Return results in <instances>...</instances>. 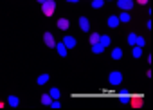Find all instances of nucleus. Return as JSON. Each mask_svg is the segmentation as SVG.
Returning <instances> with one entry per match:
<instances>
[{
	"instance_id": "1",
	"label": "nucleus",
	"mask_w": 153,
	"mask_h": 110,
	"mask_svg": "<svg viewBox=\"0 0 153 110\" xmlns=\"http://www.w3.org/2000/svg\"><path fill=\"white\" fill-rule=\"evenodd\" d=\"M54 11H56V2L54 0H45V2L42 4V13L45 16H52Z\"/></svg>"
},
{
	"instance_id": "2",
	"label": "nucleus",
	"mask_w": 153,
	"mask_h": 110,
	"mask_svg": "<svg viewBox=\"0 0 153 110\" xmlns=\"http://www.w3.org/2000/svg\"><path fill=\"white\" fill-rule=\"evenodd\" d=\"M108 81H110V85L117 87V85L123 83V74H121L119 70H114V72H110V76H108Z\"/></svg>"
},
{
	"instance_id": "3",
	"label": "nucleus",
	"mask_w": 153,
	"mask_h": 110,
	"mask_svg": "<svg viewBox=\"0 0 153 110\" xmlns=\"http://www.w3.org/2000/svg\"><path fill=\"white\" fill-rule=\"evenodd\" d=\"M117 6H119L123 11H130V9L135 6V2H133V0H117Z\"/></svg>"
},
{
	"instance_id": "4",
	"label": "nucleus",
	"mask_w": 153,
	"mask_h": 110,
	"mask_svg": "<svg viewBox=\"0 0 153 110\" xmlns=\"http://www.w3.org/2000/svg\"><path fill=\"white\" fill-rule=\"evenodd\" d=\"M61 42L65 43V47H67V49H74V47H76V43H78V42H76V38H74V36H65V38H63Z\"/></svg>"
},
{
	"instance_id": "5",
	"label": "nucleus",
	"mask_w": 153,
	"mask_h": 110,
	"mask_svg": "<svg viewBox=\"0 0 153 110\" xmlns=\"http://www.w3.org/2000/svg\"><path fill=\"white\" fill-rule=\"evenodd\" d=\"M43 42H45L47 47H54V45H56V40H54L52 33H45V34H43Z\"/></svg>"
},
{
	"instance_id": "6",
	"label": "nucleus",
	"mask_w": 153,
	"mask_h": 110,
	"mask_svg": "<svg viewBox=\"0 0 153 110\" xmlns=\"http://www.w3.org/2000/svg\"><path fill=\"white\" fill-rule=\"evenodd\" d=\"M79 27H81V31H85V33L90 31V22H88L87 16H81V18H79Z\"/></svg>"
},
{
	"instance_id": "7",
	"label": "nucleus",
	"mask_w": 153,
	"mask_h": 110,
	"mask_svg": "<svg viewBox=\"0 0 153 110\" xmlns=\"http://www.w3.org/2000/svg\"><path fill=\"white\" fill-rule=\"evenodd\" d=\"M119 24H121V22H119V16H115V15H110V16H108V27H110V29H115Z\"/></svg>"
},
{
	"instance_id": "8",
	"label": "nucleus",
	"mask_w": 153,
	"mask_h": 110,
	"mask_svg": "<svg viewBox=\"0 0 153 110\" xmlns=\"http://www.w3.org/2000/svg\"><path fill=\"white\" fill-rule=\"evenodd\" d=\"M130 105L135 106V108L142 106V97H140V96H130Z\"/></svg>"
},
{
	"instance_id": "9",
	"label": "nucleus",
	"mask_w": 153,
	"mask_h": 110,
	"mask_svg": "<svg viewBox=\"0 0 153 110\" xmlns=\"http://www.w3.org/2000/svg\"><path fill=\"white\" fill-rule=\"evenodd\" d=\"M54 47H56V51H58V54H59V56H63V58L67 56V51H68V49L65 47V43H63V42H59V43H56Z\"/></svg>"
},
{
	"instance_id": "10",
	"label": "nucleus",
	"mask_w": 153,
	"mask_h": 110,
	"mask_svg": "<svg viewBox=\"0 0 153 110\" xmlns=\"http://www.w3.org/2000/svg\"><path fill=\"white\" fill-rule=\"evenodd\" d=\"M58 27H59L61 31H67V29L70 27V22H68L67 18H59V20H58Z\"/></svg>"
},
{
	"instance_id": "11",
	"label": "nucleus",
	"mask_w": 153,
	"mask_h": 110,
	"mask_svg": "<svg viewBox=\"0 0 153 110\" xmlns=\"http://www.w3.org/2000/svg\"><path fill=\"white\" fill-rule=\"evenodd\" d=\"M121 58H123V49H121V47H115V49L112 51V60L117 61V60H121Z\"/></svg>"
},
{
	"instance_id": "12",
	"label": "nucleus",
	"mask_w": 153,
	"mask_h": 110,
	"mask_svg": "<svg viewBox=\"0 0 153 110\" xmlns=\"http://www.w3.org/2000/svg\"><path fill=\"white\" fill-rule=\"evenodd\" d=\"M131 20V16H130V13L128 11H123L121 15H119V22H124V24H128Z\"/></svg>"
},
{
	"instance_id": "13",
	"label": "nucleus",
	"mask_w": 153,
	"mask_h": 110,
	"mask_svg": "<svg viewBox=\"0 0 153 110\" xmlns=\"http://www.w3.org/2000/svg\"><path fill=\"white\" fill-rule=\"evenodd\" d=\"M99 43L106 49V47L110 45V36H106V34H103V36H101V34H99Z\"/></svg>"
},
{
	"instance_id": "14",
	"label": "nucleus",
	"mask_w": 153,
	"mask_h": 110,
	"mask_svg": "<svg viewBox=\"0 0 153 110\" xmlns=\"http://www.w3.org/2000/svg\"><path fill=\"white\" fill-rule=\"evenodd\" d=\"M103 51H105V47H103L99 42H97V43H92V52H94V54H101Z\"/></svg>"
},
{
	"instance_id": "15",
	"label": "nucleus",
	"mask_w": 153,
	"mask_h": 110,
	"mask_svg": "<svg viewBox=\"0 0 153 110\" xmlns=\"http://www.w3.org/2000/svg\"><path fill=\"white\" fill-rule=\"evenodd\" d=\"M18 103H20V99H18L16 96H9V97H7V105H9V106L15 108V106H18Z\"/></svg>"
},
{
	"instance_id": "16",
	"label": "nucleus",
	"mask_w": 153,
	"mask_h": 110,
	"mask_svg": "<svg viewBox=\"0 0 153 110\" xmlns=\"http://www.w3.org/2000/svg\"><path fill=\"white\" fill-rule=\"evenodd\" d=\"M49 78H51L49 74H42V76H38V79H36V83H38V85H45V83L49 81Z\"/></svg>"
},
{
	"instance_id": "17",
	"label": "nucleus",
	"mask_w": 153,
	"mask_h": 110,
	"mask_svg": "<svg viewBox=\"0 0 153 110\" xmlns=\"http://www.w3.org/2000/svg\"><path fill=\"white\" fill-rule=\"evenodd\" d=\"M119 103L121 105H130V94H121L119 96Z\"/></svg>"
},
{
	"instance_id": "18",
	"label": "nucleus",
	"mask_w": 153,
	"mask_h": 110,
	"mask_svg": "<svg viewBox=\"0 0 153 110\" xmlns=\"http://www.w3.org/2000/svg\"><path fill=\"white\" fill-rule=\"evenodd\" d=\"M131 54H133V58H140V56H142V47H137V45H133V51H131Z\"/></svg>"
},
{
	"instance_id": "19",
	"label": "nucleus",
	"mask_w": 153,
	"mask_h": 110,
	"mask_svg": "<svg viewBox=\"0 0 153 110\" xmlns=\"http://www.w3.org/2000/svg\"><path fill=\"white\" fill-rule=\"evenodd\" d=\"M49 96H51L52 99H59V96H61V94H59V90H58V88H54V87H52V88L49 90Z\"/></svg>"
},
{
	"instance_id": "20",
	"label": "nucleus",
	"mask_w": 153,
	"mask_h": 110,
	"mask_svg": "<svg viewBox=\"0 0 153 110\" xmlns=\"http://www.w3.org/2000/svg\"><path fill=\"white\" fill-rule=\"evenodd\" d=\"M105 6V0H92V7L94 9H101Z\"/></svg>"
},
{
	"instance_id": "21",
	"label": "nucleus",
	"mask_w": 153,
	"mask_h": 110,
	"mask_svg": "<svg viewBox=\"0 0 153 110\" xmlns=\"http://www.w3.org/2000/svg\"><path fill=\"white\" fill-rule=\"evenodd\" d=\"M135 45H137V47H144V45H146V40H144L142 36H137V38H135Z\"/></svg>"
},
{
	"instance_id": "22",
	"label": "nucleus",
	"mask_w": 153,
	"mask_h": 110,
	"mask_svg": "<svg viewBox=\"0 0 153 110\" xmlns=\"http://www.w3.org/2000/svg\"><path fill=\"white\" fill-rule=\"evenodd\" d=\"M51 101H52V97H51L49 94H43V96H42V103H43V105H47V106H49V105H51Z\"/></svg>"
},
{
	"instance_id": "23",
	"label": "nucleus",
	"mask_w": 153,
	"mask_h": 110,
	"mask_svg": "<svg viewBox=\"0 0 153 110\" xmlns=\"http://www.w3.org/2000/svg\"><path fill=\"white\" fill-rule=\"evenodd\" d=\"M135 38H137V34H135V33H130V34H128V43H130L131 47L135 45Z\"/></svg>"
},
{
	"instance_id": "24",
	"label": "nucleus",
	"mask_w": 153,
	"mask_h": 110,
	"mask_svg": "<svg viewBox=\"0 0 153 110\" xmlns=\"http://www.w3.org/2000/svg\"><path fill=\"white\" fill-rule=\"evenodd\" d=\"M99 42V34L97 33H92L90 34V43H97Z\"/></svg>"
},
{
	"instance_id": "25",
	"label": "nucleus",
	"mask_w": 153,
	"mask_h": 110,
	"mask_svg": "<svg viewBox=\"0 0 153 110\" xmlns=\"http://www.w3.org/2000/svg\"><path fill=\"white\" fill-rule=\"evenodd\" d=\"M137 4H148V0H137Z\"/></svg>"
},
{
	"instance_id": "26",
	"label": "nucleus",
	"mask_w": 153,
	"mask_h": 110,
	"mask_svg": "<svg viewBox=\"0 0 153 110\" xmlns=\"http://www.w3.org/2000/svg\"><path fill=\"white\" fill-rule=\"evenodd\" d=\"M67 2H70V4H76V2H79V0H67Z\"/></svg>"
},
{
	"instance_id": "27",
	"label": "nucleus",
	"mask_w": 153,
	"mask_h": 110,
	"mask_svg": "<svg viewBox=\"0 0 153 110\" xmlns=\"http://www.w3.org/2000/svg\"><path fill=\"white\" fill-rule=\"evenodd\" d=\"M36 2H38V4H43V2H45V0H36Z\"/></svg>"
},
{
	"instance_id": "28",
	"label": "nucleus",
	"mask_w": 153,
	"mask_h": 110,
	"mask_svg": "<svg viewBox=\"0 0 153 110\" xmlns=\"http://www.w3.org/2000/svg\"><path fill=\"white\" fill-rule=\"evenodd\" d=\"M2 106H4V105H2V103H0V108H2Z\"/></svg>"
}]
</instances>
